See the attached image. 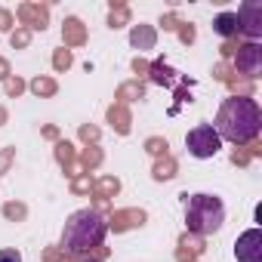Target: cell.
Segmentation results:
<instances>
[{
    "instance_id": "6da1fadb",
    "label": "cell",
    "mask_w": 262,
    "mask_h": 262,
    "mask_svg": "<svg viewBox=\"0 0 262 262\" xmlns=\"http://www.w3.org/2000/svg\"><path fill=\"white\" fill-rule=\"evenodd\" d=\"M216 136L222 142H234V145H247L259 136L262 129V111H259V102L256 99H247V96H231L219 105V114H216Z\"/></svg>"
},
{
    "instance_id": "7a4b0ae2",
    "label": "cell",
    "mask_w": 262,
    "mask_h": 262,
    "mask_svg": "<svg viewBox=\"0 0 262 262\" xmlns=\"http://www.w3.org/2000/svg\"><path fill=\"white\" fill-rule=\"evenodd\" d=\"M105 241V219L96 210H77L68 216L65 228H62V250H68L71 256H83L93 247H99Z\"/></svg>"
},
{
    "instance_id": "3957f363",
    "label": "cell",
    "mask_w": 262,
    "mask_h": 262,
    "mask_svg": "<svg viewBox=\"0 0 262 262\" xmlns=\"http://www.w3.org/2000/svg\"><path fill=\"white\" fill-rule=\"evenodd\" d=\"M185 225L201 237L216 234L225 225V204L213 194H191L185 201Z\"/></svg>"
},
{
    "instance_id": "277c9868",
    "label": "cell",
    "mask_w": 262,
    "mask_h": 262,
    "mask_svg": "<svg viewBox=\"0 0 262 262\" xmlns=\"http://www.w3.org/2000/svg\"><path fill=\"white\" fill-rule=\"evenodd\" d=\"M185 145H188V155H191V158H198V161H207V158H216V155H219V148H222V139L216 136L213 123H198L194 129H188Z\"/></svg>"
},
{
    "instance_id": "5b68a950",
    "label": "cell",
    "mask_w": 262,
    "mask_h": 262,
    "mask_svg": "<svg viewBox=\"0 0 262 262\" xmlns=\"http://www.w3.org/2000/svg\"><path fill=\"white\" fill-rule=\"evenodd\" d=\"M234 16H237V31H244L250 43H259L262 37V4L259 0H247Z\"/></svg>"
},
{
    "instance_id": "8992f818",
    "label": "cell",
    "mask_w": 262,
    "mask_h": 262,
    "mask_svg": "<svg viewBox=\"0 0 262 262\" xmlns=\"http://www.w3.org/2000/svg\"><path fill=\"white\" fill-rule=\"evenodd\" d=\"M234 256H237V262H262V231L247 228L234 241Z\"/></svg>"
},
{
    "instance_id": "52a82bcc",
    "label": "cell",
    "mask_w": 262,
    "mask_h": 262,
    "mask_svg": "<svg viewBox=\"0 0 262 262\" xmlns=\"http://www.w3.org/2000/svg\"><path fill=\"white\" fill-rule=\"evenodd\" d=\"M234 65H237L241 74L259 77V74H262V47H259V43H244V47L237 50V56H234Z\"/></svg>"
},
{
    "instance_id": "ba28073f",
    "label": "cell",
    "mask_w": 262,
    "mask_h": 262,
    "mask_svg": "<svg viewBox=\"0 0 262 262\" xmlns=\"http://www.w3.org/2000/svg\"><path fill=\"white\" fill-rule=\"evenodd\" d=\"M213 28H216V34L231 37V34H237V16H234V13H222V16H216Z\"/></svg>"
},
{
    "instance_id": "9c48e42d",
    "label": "cell",
    "mask_w": 262,
    "mask_h": 262,
    "mask_svg": "<svg viewBox=\"0 0 262 262\" xmlns=\"http://www.w3.org/2000/svg\"><path fill=\"white\" fill-rule=\"evenodd\" d=\"M0 262H22V253L16 247H4L0 250Z\"/></svg>"
},
{
    "instance_id": "30bf717a",
    "label": "cell",
    "mask_w": 262,
    "mask_h": 262,
    "mask_svg": "<svg viewBox=\"0 0 262 262\" xmlns=\"http://www.w3.org/2000/svg\"><path fill=\"white\" fill-rule=\"evenodd\" d=\"M86 262H102V259H86Z\"/></svg>"
}]
</instances>
